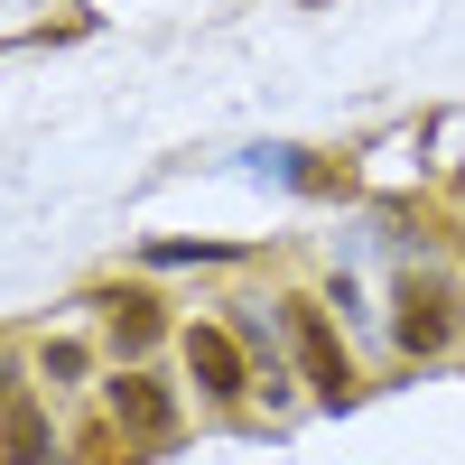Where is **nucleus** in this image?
<instances>
[{
  "instance_id": "7ed1b4c3",
  "label": "nucleus",
  "mask_w": 465,
  "mask_h": 465,
  "mask_svg": "<svg viewBox=\"0 0 465 465\" xmlns=\"http://www.w3.org/2000/svg\"><path fill=\"white\" fill-rule=\"evenodd\" d=\"M112 410H122L131 429H149V438H159L168 419H177V401L159 391V381H140V372H131V381H112Z\"/></svg>"
},
{
  "instance_id": "f257e3e1",
  "label": "nucleus",
  "mask_w": 465,
  "mask_h": 465,
  "mask_svg": "<svg viewBox=\"0 0 465 465\" xmlns=\"http://www.w3.org/2000/svg\"><path fill=\"white\" fill-rule=\"evenodd\" d=\"M289 335H298V363H307V381H317V401H354V363H344V344L326 335V317L317 307H289Z\"/></svg>"
},
{
  "instance_id": "20e7f679",
  "label": "nucleus",
  "mask_w": 465,
  "mask_h": 465,
  "mask_svg": "<svg viewBox=\"0 0 465 465\" xmlns=\"http://www.w3.org/2000/svg\"><path fill=\"white\" fill-rule=\"evenodd\" d=\"M401 307H410V317H401V344H447V298H419V289H410Z\"/></svg>"
},
{
  "instance_id": "f03ea898",
  "label": "nucleus",
  "mask_w": 465,
  "mask_h": 465,
  "mask_svg": "<svg viewBox=\"0 0 465 465\" xmlns=\"http://www.w3.org/2000/svg\"><path fill=\"white\" fill-rule=\"evenodd\" d=\"M186 372H196L214 401L242 391V354H232V335H214V326H186Z\"/></svg>"
}]
</instances>
